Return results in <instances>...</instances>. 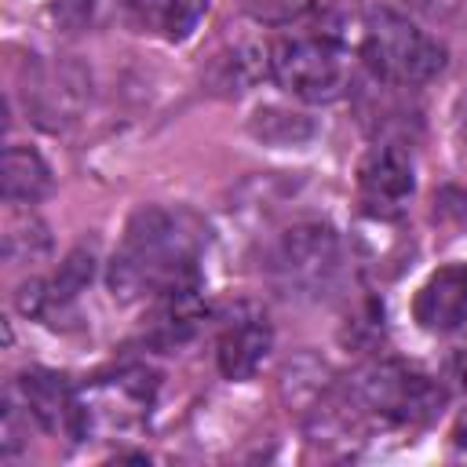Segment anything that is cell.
<instances>
[{
  "instance_id": "5b68a950",
  "label": "cell",
  "mask_w": 467,
  "mask_h": 467,
  "mask_svg": "<svg viewBox=\"0 0 467 467\" xmlns=\"http://www.w3.org/2000/svg\"><path fill=\"white\" fill-rule=\"evenodd\" d=\"M270 77L303 102H332L347 88V55L325 33H296L270 44Z\"/></svg>"
},
{
  "instance_id": "8992f818",
  "label": "cell",
  "mask_w": 467,
  "mask_h": 467,
  "mask_svg": "<svg viewBox=\"0 0 467 467\" xmlns=\"http://www.w3.org/2000/svg\"><path fill=\"white\" fill-rule=\"evenodd\" d=\"M416 193L412 161L398 146H372L358 164V201L361 212L372 219H398L405 215Z\"/></svg>"
},
{
  "instance_id": "ba28073f",
  "label": "cell",
  "mask_w": 467,
  "mask_h": 467,
  "mask_svg": "<svg viewBox=\"0 0 467 467\" xmlns=\"http://www.w3.org/2000/svg\"><path fill=\"white\" fill-rule=\"evenodd\" d=\"M412 317L423 332L445 336L467 321V259L438 266L412 299Z\"/></svg>"
},
{
  "instance_id": "8fae6325",
  "label": "cell",
  "mask_w": 467,
  "mask_h": 467,
  "mask_svg": "<svg viewBox=\"0 0 467 467\" xmlns=\"http://www.w3.org/2000/svg\"><path fill=\"white\" fill-rule=\"evenodd\" d=\"M51 190V168L33 146L11 142L4 150V201L7 204H36Z\"/></svg>"
},
{
  "instance_id": "3957f363",
  "label": "cell",
  "mask_w": 467,
  "mask_h": 467,
  "mask_svg": "<svg viewBox=\"0 0 467 467\" xmlns=\"http://www.w3.org/2000/svg\"><path fill=\"white\" fill-rule=\"evenodd\" d=\"M350 401L358 405L361 416L383 423V427H420L423 420L434 416V409L445 401L441 387L398 361H372L365 365L350 387Z\"/></svg>"
},
{
  "instance_id": "30bf717a",
  "label": "cell",
  "mask_w": 467,
  "mask_h": 467,
  "mask_svg": "<svg viewBox=\"0 0 467 467\" xmlns=\"http://www.w3.org/2000/svg\"><path fill=\"white\" fill-rule=\"evenodd\" d=\"M117 11L131 33L182 44L208 15V0H117Z\"/></svg>"
},
{
  "instance_id": "7c38bea8",
  "label": "cell",
  "mask_w": 467,
  "mask_h": 467,
  "mask_svg": "<svg viewBox=\"0 0 467 467\" xmlns=\"http://www.w3.org/2000/svg\"><path fill=\"white\" fill-rule=\"evenodd\" d=\"M241 11L263 26H285L314 7V0H237Z\"/></svg>"
},
{
  "instance_id": "52a82bcc",
  "label": "cell",
  "mask_w": 467,
  "mask_h": 467,
  "mask_svg": "<svg viewBox=\"0 0 467 467\" xmlns=\"http://www.w3.org/2000/svg\"><path fill=\"white\" fill-rule=\"evenodd\" d=\"M18 398L26 405V416H33L44 431L66 434V438H84L88 431V412L84 401L69 390V383L55 372H26L18 379Z\"/></svg>"
},
{
  "instance_id": "6da1fadb",
  "label": "cell",
  "mask_w": 467,
  "mask_h": 467,
  "mask_svg": "<svg viewBox=\"0 0 467 467\" xmlns=\"http://www.w3.org/2000/svg\"><path fill=\"white\" fill-rule=\"evenodd\" d=\"M201 230L186 212L142 204L131 212L109 259V292L120 303L201 288Z\"/></svg>"
},
{
  "instance_id": "7a4b0ae2",
  "label": "cell",
  "mask_w": 467,
  "mask_h": 467,
  "mask_svg": "<svg viewBox=\"0 0 467 467\" xmlns=\"http://www.w3.org/2000/svg\"><path fill=\"white\" fill-rule=\"evenodd\" d=\"M445 44L390 7H372L361 26V62L368 73L394 88L431 84L445 69Z\"/></svg>"
},
{
  "instance_id": "277c9868",
  "label": "cell",
  "mask_w": 467,
  "mask_h": 467,
  "mask_svg": "<svg viewBox=\"0 0 467 467\" xmlns=\"http://www.w3.org/2000/svg\"><path fill=\"white\" fill-rule=\"evenodd\" d=\"M339 277V237L328 223L288 226L270 252V281L288 299H321Z\"/></svg>"
},
{
  "instance_id": "9c48e42d",
  "label": "cell",
  "mask_w": 467,
  "mask_h": 467,
  "mask_svg": "<svg viewBox=\"0 0 467 467\" xmlns=\"http://www.w3.org/2000/svg\"><path fill=\"white\" fill-rule=\"evenodd\" d=\"M270 343H274V332L266 325L263 314L255 310H237L223 332H219V343H215V361H219V372L234 383L241 379H252L259 372V365L266 361L270 354Z\"/></svg>"
},
{
  "instance_id": "5bb4252c",
  "label": "cell",
  "mask_w": 467,
  "mask_h": 467,
  "mask_svg": "<svg viewBox=\"0 0 467 467\" xmlns=\"http://www.w3.org/2000/svg\"><path fill=\"white\" fill-rule=\"evenodd\" d=\"M449 452H452L456 460H467V409L456 416V423H452V431H449Z\"/></svg>"
},
{
  "instance_id": "4fadbf2b",
  "label": "cell",
  "mask_w": 467,
  "mask_h": 467,
  "mask_svg": "<svg viewBox=\"0 0 467 467\" xmlns=\"http://www.w3.org/2000/svg\"><path fill=\"white\" fill-rule=\"evenodd\" d=\"M91 7H95V0H51V15L69 29H77L91 15Z\"/></svg>"
}]
</instances>
